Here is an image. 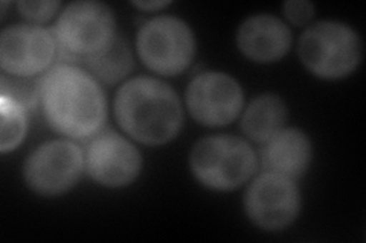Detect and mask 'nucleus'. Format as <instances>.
<instances>
[{
    "mask_svg": "<svg viewBox=\"0 0 366 243\" xmlns=\"http://www.w3.org/2000/svg\"><path fill=\"white\" fill-rule=\"evenodd\" d=\"M89 175L107 187L127 186L139 175L142 158L129 140L114 131L98 133L87 146Z\"/></svg>",
    "mask_w": 366,
    "mask_h": 243,
    "instance_id": "obj_11",
    "label": "nucleus"
},
{
    "mask_svg": "<svg viewBox=\"0 0 366 243\" xmlns=\"http://www.w3.org/2000/svg\"><path fill=\"white\" fill-rule=\"evenodd\" d=\"M134 6L141 8V9H147V11H156V9H162L165 6L169 5V2L167 0H154V2H133Z\"/></svg>",
    "mask_w": 366,
    "mask_h": 243,
    "instance_id": "obj_20",
    "label": "nucleus"
},
{
    "mask_svg": "<svg viewBox=\"0 0 366 243\" xmlns=\"http://www.w3.org/2000/svg\"><path fill=\"white\" fill-rule=\"evenodd\" d=\"M2 96L17 102L23 108H32L39 99V86H34L29 78L13 76L8 78L6 73L2 75Z\"/></svg>",
    "mask_w": 366,
    "mask_h": 243,
    "instance_id": "obj_17",
    "label": "nucleus"
},
{
    "mask_svg": "<svg viewBox=\"0 0 366 243\" xmlns=\"http://www.w3.org/2000/svg\"><path fill=\"white\" fill-rule=\"evenodd\" d=\"M90 72L106 84H117L133 68V56L127 41L117 36L104 51L86 61Z\"/></svg>",
    "mask_w": 366,
    "mask_h": 243,
    "instance_id": "obj_15",
    "label": "nucleus"
},
{
    "mask_svg": "<svg viewBox=\"0 0 366 243\" xmlns=\"http://www.w3.org/2000/svg\"><path fill=\"white\" fill-rule=\"evenodd\" d=\"M39 100L48 123L71 138L95 135L107 118L104 91L75 66L52 67L40 79Z\"/></svg>",
    "mask_w": 366,
    "mask_h": 243,
    "instance_id": "obj_1",
    "label": "nucleus"
},
{
    "mask_svg": "<svg viewBox=\"0 0 366 243\" xmlns=\"http://www.w3.org/2000/svg\"><path fill=\"white\" fill-rule=\"evenodd\" d=\"M84 157L81 149L69 140L41 145L25 165L28 186L40 195L55 196L71 189L81 177Z\"/></svg>",
    "mask_w": 366,
    "mask_h": 243,
    "instance_id": "obj_7",
    "label": "nucleus"
},
{
    "mask_svg": "<svg viewBox=\"0 0 366 243\" xmlns=\"http://www.w3.org/2000/svg\"><path fill=\"white\" fill-rule=\"evenodd\" d=\"M301 61L325 79L350 75L362 60V43L354 29L339 21H319L308 28L297 46Z\"/></svg>",
    "mask_w": 366,
    "mask_h": 243,
    "instance_id": "obj_3",
    "label": "nucleus"
},
{
    "mask_svg": "<svg viewBox=\"0 0 366 243\" xmlns=\"http://www.w3.org/2000/svg\"><path fill=\"white\" fill-rule=\"evenodd\" d=\"M187 105L192 118L206 126H223L237 119L243 108V91L226 73L206 72L191 81Z\"/></svg>",
    "mask_w": 366,
    "mask_h": 243,
    "instance_id": "obj_9",
    "label": "nucleus"
},
{
    "mask_svg": "<svg viewBox=\"0 0 366 243\" xmlns=\"http://www.w3.org/2000/svg\"><path fill=\"white\" fill-rule=\"evenodd\" d=\"M238 48L258 63L277 61L289 52L292 32L280 19L269 14L249 17L238 29Z\"/></svg>",
    "mask_w": 366,
    "mask_h": 243,
    "instance_id": "obj_12",
    "label": "nucleus"
},
{
    "mask_svg": "<svg viewBox=\"0 0 366 243\" xmlns=\"http://www.w3.org/2000/svg\"><path fill=\"white\" fill-rule=\"evenodd\" d=\"M285 119L287 108L284 100L274 95H262L246 108L242 126L252 140L267 142L281 131Z\"/></svg>",
    "mask_w": 366,
    "mask_h": 243,
    "instance_id": "obj_14",
    "label": "nucleus"
},
{
    "mask_svg": "<svg viewBox=\"0 0 366 243\" xmlns=\"http://www.w3.org/2000/svg\"><path fill=\"white\" fill-rule=\"evenodd\" d=\"M60 6H61L60 2H52V0H48V2H19L17 4L20 14L34 23H43L46 20H49L56 11H59Z\"/></svg>",
    "mask_w": 366,
    "mask_h": 243,
    "instance_id": "obj_18",
    "label": "nucleus"
},
{
    "mask_svg": "<svg viewBox=\"0 0 366 243\" xmlns=\"http://www.w3.org/2000/svg\"><path fill=\"white\" fill-rule=\"evenodd\" d=\"M261 160L266 170L296 180L310 165L312 143L301 130H281L266 142Z\"/></svg>",
    "mask_w": 366,
    "mask_h": 243,
    "instance_id": "obj_13",
    "label": "nucleus"
},
{
    "mask_svg": "<svg viewBox=\"0 0 366 243\" xmlns=\"http://www.w3.org/2000/svg\"><path fill=\"white\" fill-rule=\"evenodd\" d=\"M136 49L144 64L160 75L174 76L187 71L196 53V41L185 21L160 16L137 32Z\"/></svg>",
    "mask_w": 366,
    "mask_h": 243,
    "instance_id": "obj_6",
    "label": "nucleus"
},
{
    "mask_svg": "<svg viewBox=\"0 0 366 243\" xmlns=\"http://www.w3.org/2000/svg\"><path fill=\"white\" fill-rule=\"evenodd\" d=\"M284 14L296 26L307 25L315 16V6L308 0H290L284 4Z\"/></svg>",
    "mask_w": 366,
    "mask_h": 243,
    "instance_id": "obj_19",
    "label": "nucleus"
},
{
    "mask_svg": "<svg viewBox=\"0 0 366 243\" xmlns=\"http://www.w3.org/2000/svg\"><path fill=\"white\" fill-rule=\"evenodd\" d=\"M0 113H2L0 150L5 154L21 143L26 133V115L25 108L5 96H0Z\"/></svg>",
    "mask_w": 366,
    "mask_h": 243,
    "instance_id": "obj_16",
    "label": "nucleus"
},
{
    "mask_svg": "<svg viewBox=\"0 0 366 243\" xmlns=\"http://www.w3.org/2000/svg\"><path fill=\"white\" fill-rule=\"evenodd\" d=\"M301 208V196L293 180L278 173H262L246 193V212L262 229H282L290 225Z\"/></svg>",
    "mask_w": 366,
    "mask_h": 243,
    "instance_id": "obj_8",
    "label": "nucleus"
},
{
    "mask_svg": "<svg viewBox=\"0 0 366 243\" xmlns=\"http://www.w3.org/2000/svg\"><path fill=\"white\" fill-rule=\"evenodd\" d=\"M55 52L54 33L37 25L11 26L0 37V66L13 76L31 78L46 71Z\"/></svg>",
    "mask_w": 366,
    "mask_h": 243,
    "instance_id": "obj_10",
    "label": "nucleus"
},
{
    "mask_svg": "<svg viewBox=\"0 0 366 243\" xmlns=\"http://www.w3.org/2000/svg\"><path fill=\"white\" fill-rule=\"evenodd\" d=\"M52 33L61 55L75 61L90 60L117 37L112 9L101 2L71 4L56 20Z\"/></svg>",
    "mask_w": 366,
    "mask_h": 243,
    "instance_id": "obj_5",
    "label": "nucleus"
},
{
    "mask_svg": "<svg viewBox=\"0 0 366 243\" xmlns=\"http://www.w3.org/2000/svg\"><path fill=\"white\" fill-rule=\"evenodd\" d=\"M121 128L145 145H164L180 131L183 113L176 91L154 78L137 76L114 98Z\"/></svg>",
    "mask_w": 366,
    "mask_h": 243,
    "instance_id": "obj_2",
    "label": "nucleus"
},
{
    "mask_svg": "<svg viewBox=\"0 0 366 243\" xmlns=\"http://www.w3.org/2000/svg\"><path fill=\"white\" fill-rule=\"evenodd\" d=\"M191 169L200 182L214 190H232L246 182L257 166L252 148L239 137L212 135L192 148Z\"/></svg>",
    "mask_w": 366,
    "mask_h": 243,
    "instance_id": "obj_4",
    "label": "nucleus"
}]
</instances>
